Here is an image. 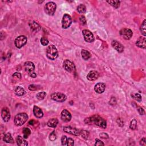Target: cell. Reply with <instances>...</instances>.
I'll return each mask as SVG.
<instances>
[{
    "label": "cell",
    "mask_w": 146,
    "mask_h": 146,
    "mask_svg": "<svg viewBox=\"0 0 146 146\" xmlns=\"http://www.w3.org/2000/svg\"><path fill=\"white\" fill-rule=\"evenodd\" d=\"M140 144L141 145H144V146L146 145V139L145 138H143V139H142V140H140Z\"/></svg>",
    "instance_id": "ee69618b"
},
{
    "label": "cell",
    "mask_w": 146,
    "mask_h": 146,
    "mask_svg": "<svg viewBox=\"0 0 146 146\" xmlns=\"http://www.w3.org/2000/svg\"><path fill=\"white\" fill-rule=\"evenodd\" d=\"M116 122H117V123L118 124V125L120 126V127H123V125H124V122L123 121V120L121 118H118L117 119V121H116Z\"/></svg>",
    "instance_id": "60d3db41"
},
{
    "label": "cell",
    "mask_w": 146,
    "mask_h": 146,
    "mask_svg": "<svg viewBox=\"0 0 146 146\" xmlns=\"http://www.w3.org/2000/svg\"><path fill=\"white\" fill-rule=\"evenodd\" d=\"M45 12L49 15H53L56 11L57 5L54 2H49L45 5Z\"/></svg>",
    "instance_id": "277c9868"
},
{
    "label": "cell",
    "mask_w": 146,
    "mask_h": 146,
    "mask_svg": "<svg viewBox=\"0 0 146 146\" xmlns=\"http://www.w3.org/2000/svg\"><path fill=\"white\" fill-rule=\"evenodd\" d=\"M13 77L17 79H20L21 78V74L20 73H15L13 75Z\"/></svg>",
    "instance_id": "ab89813d"
},
{
    "label": "cell",
    "mask_w": 146,
    "mask_h": 146,
    "mask_svg": "<svg viewBox=\"0 0 146 146\" xmlns=\"http://www.w3.org/2000/svg\"><path fill=\"white\" fill-rule=\"evenodd\" d=\"M79 20H80L81 22L82 23V24L83 25H85L86 23V18L83 15H82V16L80 17L79 18Z\"/></svg>",
    "instance_id": "f35d334b"
},
{
    "label": "cell",
    "mask_w": 146,
    "mask_h": 146,
    "mask_svg": "<svg viewBox=\"0 0 146 146\" xmlns=\"http://www.w3.org/2000/svg\"><path fill=\"white\" fill-rule=\"evenodd\" d=\"M105 144L103 143V142H102L101 140L97 139L95 140V146H98V145H104Z\"/></svg>",
    "instance_id": "74e56055"
},
{
    "label": "cell",
    "mask_w": 146,
    "mask_h": 146,
    "mask_svg": "<svg viewBox=\"0 0 146 146\" xmlns=\"http://www.w3.org/2000/svg\"><path fill=\"white\" fill-rule=\"evenodd\" d=\"M74 144V141L71 138H67V145L68 146H72Z\"/></svg>",
    "instance_id": "8d00e7d4"
},
{
    "label": "cell",
    "mask_w": 146,
    "mask_h": 146,
    "mask_svg": "<svg viewBox=\"0 0 146 146\" xmlns=\"http://www.w3.org/2000/svg\"><path fill=\"white\" fill-rule=\"evenodd\" d=\"M27 37L25 36H20L15 39L14 45L17 48L21 49L25 46L27 43Z\"/></svg>",
    "instance_id": "5b68a950"
},
{
    "label": "cell",
    "mask_w": 146,
    "mask_h": 146,
    "mask_svg": "<svg viewBox=\"0 0 146 146\" xmlns=\"http://www.w3.org/2000/svg\"><path fill=\"white\" fill-rule=\"evenodd\" d=\"M41 44L43 45V46H47L49 44V41L45 37H42L41 39Z\"/></svg>",
    "instance_id": "e575fe53"
},
{
    "label": "cell",
    "mask_w": 146,
    "mask_h": 146,
    "mask_svg": "<svg viewBox=\"0 0 146 146\" xmlns=\"http://www.w3.org/2000/svg\"><path fill=\"white\" fill-rule=\"evenodd\" d=\"M111 45L114 49H115L116 51L119 53H122L124 51V46L120 42H118L116 40H114L111 42Z\"/></svg>",
    "instance_id": "5bb4252c"
},
{
    "label": "cell",
    "mask_w": 146,
    "mask_h": 146,
    "mask_svg": "<svg viewBox=\"0 0 146 146\" xmlns=\"http://www.w3.org/2000/svg\"><path fill=\"white\" fill-rule=\"evenodd\" d=\"M106 89V85L103 83H98L95 86L94 90L98 94H102L105 91Z\"/></svg>",
    "instance_id": "ac0fdd59"
},
{
    "label": "cell",
    "mask_w": 146,
    "mask_h": 146,
    "mask_svg": "<svg viewBox=\"0 0 146 146\" xmlns=\"http://www.w3.org/2000/svg\"><path fill=\"white\" fill-rule=\"evenodd\" d=\"M46 96V93L45 92H41L37 94L36 98L38 100H42L45 99Z\"/></svg>",
    "instance_id": "f546056e"
},
{
    "label": "cell",
    "mask_w": 146,
    "mask_h": 146,
    "mask_svg": "<svg viewBox=\"0 0 146 146\" xmlns=\"http://www.w3.org/2000/svg\"><path fill=\"white\" fill-rule=\"evenodd\" d=\"M23 132V137L25 139H27V138L29 136V135L31 134V131L27 127H24L22 130Z\"/></svg>",
    "instance_id": "4316f807"
},
{
    "label": "cell",
    "mask_w": 146,
    "mask_h": 146,
    "mask_svg": "<svg viewBox=\"0 0 146 146\" xmlns=\"http://www.w3.org/2000/svg\"><path fill=\"white\" fill-rule=\"evenodd\" d=\"M61 119L65 122H68L71 119V114L67 110H63L61 112Z\"/></svg>",
    "instance_id": "4fadbf2b"
},
{
    "label": "cell",
    "mask_w": 146,
    "mask_h": 146,
    "mask_svg": "<svg viewBox=\"0 0 146 146\" xmlns=\"http://www.w3.org/2000/svg\"><path fill=\"white\" fill-rule=\"evenodd\" d=\"M63 67L66 71L69 73H73L75 70V67L74 63L68 59L64 61L63 63Z\"/></svg>",
    "instance_id": "ba28073f"
},
{
    "label": "cell",
    "mask_w": 146,
    "mask_h": 146,
    "mask_svg": "<svg viewBox=\"0 0 146 146\" xmlns=\"http://www.w3.org/2000/svg\"><path fill=\"white\" fill-rule=\"evenodd\" d=\"M33 114L34 115L36 116L37 118H41L43 117L44 113L40 108L38 106H34L33 108Z\"/></svg>",
    "instance_id": "d6986e66"
},
{
    "label": "cell",
    "mask_w": 146,
    "mask_h": 146,
    "mask_svg": "<svg viewBox=\"0 0 146 146\" xmlns=\"http://www.w3.org/2000/svg\"><path fill=\"white\" fill-rule=\"evenodd\" d=\"M30 28L31 30L34 32H37V31L40 30L41 29V26L35 21H33L32 22L30 23Z\"/></svg>",
    "instance_id": "44dd1931"
},
{
    "label": "cell",
    "mask_w": 146,
    "mask_h": 146,
    "mask_svg": "<svg viewBox=\"0 0 146 146\" xmlns=\"http://www.w3.org/2000/svg\"><path fill=\"white\" fill-rule=\"evenodd\" d=\"M98 77H99V74H98V71L95 70L90 71L87 75V79L90 81H94L97 80Z\"/></svg>",
    "instance_id": "2e32d148"
},
{
    "label": "cell",
    "mask_w": 146,
    "mask_h": 146,
    "mask_svg": "<svg viewBox=\"0 0 146 146\" xmlns=\"http://www.w3.org/2000/svg\"><path fill=\"white\" fill-rule=\"evenodd\" d=\"M28 116L27 114L24 113H20L15 115L14 118V123L17 126H21L25 123V122L28 121Z\"/></svg>",
    "instance_id": "3957f363"
},
{
    "label": "cell",
    "mask_w": 146,
    "mask_h": 146,
    "mask_svg": "<svg viewBox=\"0 0 146 146\" xmlns=\"http://www.w3.org/2000/svg\"><path fill=\"white\" fill-rule=\"evenodd\" d=\"M57 139V135L55 134V132L54 131H53L51 134L49 135V139L50 141L54 142Z\"/></svg>",
    "instance_id": "d6a6232c"
},
{
    "label": "cell",
    "mask_w": 146,
    "mask_h": 146,
    "mask_svg": "<svg viewBox=\"0 0 146 146\" xmlns=\"http://www.w3.org/2000/svg\"><path fill=\"white\" fill-rule=\"evenodd\" d=\"M51 99L58 102H63L67 99L66 95L61 92H54L51 95Z\"/></svg>",
    "instance_id": "8992f818"
},
{
    "label": "cell",
    "mask_w": 146,
    "mask_h": 146,
    "mask_svg": "<svg viewBox=\"0 0 146 146\" xmlns=\"http://www.w3.org/2000/svg\"><path fill=\"white\" fill-rule=\"evenodd\" d=\"M137 109H138V112H139V113L140 114V115H144V114H145L144 110H143V108H142L141 107H138Z\"/></svg>",
    "instance_id": "b9f144b4"
},
{
    "label": "cell",
    "mask_w": 146,
    "mask_h": 146,
    "mask_svg": "<svg viewBox=\"0 0 146 146\" xmlns=\"http://www.w3.org/2000/svg\"><path fill=\"white\" fill-rule=\"evenodd\" d=\"M29 76H30V77H32V78H36V76H37V74L34 73V72H33V73H29Z\"/></svg>",
    "instance_id": "f6af8a7d"
},
{
    "label": "cell",
    "mask_w": 146,
    "mask_h": 146,
    "mask_svg": "<svg viewBox=\"0 0 146 146\" xmlns=\"http://www.w3.org/2000/svg\"><path fill=\"white\" fill-rule=\"evenodd\" d=\"M82 34H83L85 41L89 42V43H91V42H93L94 41L95 38L93 34L90 30H86V29L83 30L82 31Z\"/></svg>",
    "instance_id": "30bf717a"
},
{
    "label": "cell",
    "mask_w": 146,
    "mask_h": 146,
    "mask_svg": "<svg viewBox=\"0 0 146 146\" xmlns=\"http://www.w3.org/2000/svg\"><path fill=\"white\" fill-rule=\"evenodd\" d=\"M29 89L31 90V91H34V90H36L37 89V87L34 84H31V85L29 86Z\"/></svg>",
    "instance_id": "7bdbcfd3"
},
{
    "label": "cell",
    "mask_w": 146,
    "mask_h": 146,
    "mask_svg": "<svg viewBox=\"0 0 146 146\" xmlns=\"http://www.w3.org/2000/svg\"><path fill=\"white\" fill-rule=\"evenodd\" d=\"M120 34L121 36L127 40L131 39V37L133 35V33L131 30H130L129 29L127 28H124L122 29V30L120 31Z\"/></svg>",
    "instance_id": "8fae6325"
},
{
    "label": "cell",
    "mask_w": 146,
    "mask_h": 146,
    "mask_svg": "<svg viewBox=\"0 0 146 146\" xmlns=\"http://www.w3.org/2000/svg\"><path fill=\"white\" fill-rule=\"evenodd\" d=\"M67 138L66 136L63 135L62 136V138H61V143L63 145H67Z\"/></svg>",
    "instance_id": "d590c367"
},
{
    "label": "cell",
    "mask_w": 146,
    "mask_h": 146,
    "mask_svg": "<svg viewBox=\"0 0 146 146\" xmlns=\"http://www.w3.org/2000/svg\"><path fill=\"white\" fill-rule=\"evenodd\" d=\"M107 2L115 9H118L120 6L121 1H107Z\"/></svg>",
    "instance_id": "83f0119b"
},
{
    "label": "cell",
    "mask_w": 146,
    "mask_h": 146,
    "mask_svg": "<svg viewBox=\"0 0 146 146\" xmlns=\"http://www.w3.org/2000/svg\"><path fill=\"white\" fill-rule=\"evenodd\" d=\"M1 116L5 122H7L10 119V113L8 108L4 107L1 111Z\"/></svg>",
    "instance_id": "7c38bea8"
},
{
    "label": "cell",
    "mask_w": 146,
    "mask_h": 146,
    "mask_svg": "<svg viewBox=\"0 0 146 146\" xmlns=\"http://www.w3.org/2000/svg\"><path fill=\"white\" fill-rule=\"evenodd\" d=\"M63 131L66 133L74 135V136H79L81 135V131L71 126H66L63 128Z\"/></svg>",
    "instance_id": "9c48e42d"
},
{
    "label": "cell",
    "mask_w": 146,
    "mask_h": 146,
    "mask_svg": "<svg viewBox=\"0 0 146 146\" xmlns=\"http://www.w3.org/2000/svg\"><path fill=\"white\" fill-rule=\"evenodd\" d=\"M15 94L18 97H22L26 94V91L22 87H21V86H18L15 89Z\"/></svg>",
    "instance_id": "cb8c5ba5"
},
{
    "label": "cell",
    "mask_w": 146,
    "mask_h": 146,
    "mask_svg": "<svg viewBox=\"0 0 146 146\" xmlns=\"http://www.w3.org/2000/svg\"><path fill=\"white\" fill-rule=\"evenodd\" d=\"M58 124V120L57 118H52L48 121L47 125L52 128H55Z\"/></svg>",
    "instance_id": "7402d4cb"
},
{
    "label": "cell",
    "mask_w": 146,
    "mask_h": 146,
    "mask_svg": "<svg viewBox=\"0 0 146 146\" xmlns=\"http://www.w3.org/2000/svg\"><path fill=\"white\" fill-rule=\"evenodd\" d=\"M106 136H108V135L105 133H102L101 134H100V136H101V138H104V139H105V138H108L107 137H106Z\"/></svg>",
    "instance_id": "bcb514c9"
},
{
    "label": "cell",
    "mask_w": 146,
    "mask_h": 146,
    "mask_svg": "<svg viewBox=\"0 0 146 146\" xmlns=\"http://www.w3.org/2000/svg\"><path fill=\"white\" fill-rule=\"evenodd\" d=\"M34 122H35V121H34V120H31L30 122H29V124H30V125H34Z\"/></svg>",
    "instance_id": "7dc6e473"
},
{
    "label": "cell",
    "mask_w": 146,
    "mask_h": 146,
    "mask_svg": "<svg viewBox=\"0 0 146 146\" xmlns=\"http://www.w3.org/2000/svg\"><path fill=\"white\" fill-rule=\"evenodd\" d=\"M3 140L6 143H13L14 142V139L10 133H7L5 134L3 137Z\"/></svg>",
    "instance_id": "603a6c76"
},
{
    "label": "cell",
    "mask_w": 146,
    "mask_h": 146,
    "mask_svg": "<svg viewBox=\"0 0 146 146\" xmlns=\"http://www.w3.org/2000/svg\"><path fill=\"white\" fill-rule=\"evenodd\" d=\"M81 135H82V136L83 138V139L86 140L88 139V138H89V132L88 131H84V130H83V131H81Z\"/></svg>",
    "instance_id": "836d02e7"
},
{
    "label": "cell",
    "mask_w": 146,
    "mask_h": 146,
    "mask_svg": "<svg viewBox=\"0 0 146 146\" xmlns=\"http://www.w3.org/2000/svg\"><path fill=\"white\" fill-rule=\"evenodd\" d=\"M77 10L79 13H81V14H84V13H85L86 12V7L85 6V5H84L83 4L79 5L77 7Z\"/></svg>",
    "instance_id": "f1b7e54d"
},
{
    "label": "cell",
    "mask_w": 146,
    "mask_h": 146,
    "mask_svg": "<svg viewBox=\"0 0 146 146\" xmlns=\"http://www.w3.org/2000/svg\"><path fill=\"white\" fill-rule=\"evenodd\" d=\"M84 123L90 125H95L102 128L107 127V123L104 119L98 115H95L91 117L86 118Z\"/></svg>",
    "instance_id": "6da1fadb"
},
{
    "label": "cell",
    "mask_w": 146,
    "mask_h": 146,
    "mask_svg": "<svg viewBox=\"0 0 146 146\" xmlns=\"http://www.w3.org/2000/svg\"><path fill=\"white\" fill-rule=\"evenodd\" d=\"M72 23V18L68 14H65L62 20V27L63 29H67Z\"/></svg>",
    "instance_id": "52a82bcc"
},
{
    "label": "cell",
    "mask_w": 146,
    "mask_h": 146,
    "mask_svg": "<svg viewBox=\"0 0 146 146\" xmlns=\"http://www.w3.org/2000/svg\"><path fill=\"white\" fill-rule=\"evenodd\" d=\"M46 56L50 60H55L58 58V50L54 45H51L47 47L46 49Z\"/></svg>",
    "instance_id": "7a4b0ae2"
},
{
    "label": "cell",
    "mask_w": 146,
    "mask_h": 146,
    "mask_svg": "<svg viewBox=\"0 0 146 146\" xmlns=\"http://www.w3.org/2000/svg\"><path fill=\"white\" fill-rule=\"evenodd\" d=\"M145 41L146 39L144 37H140L136 41V45L138 47H140V48L145 49L146 47Z\"/></svg>",
    "instance_id": "e0dca14e"
},
{
    "label": "cell",
    "mask_w": 146,
    "mask_h": 146,
    "mask_svg": "<svg viewBox=\"0 0 146 146\" xmlns=\"http://www.w3.org/2000/svg\"><path fill=\"white\" fill-rule=\"evenodd\" d=\"M131 95H132V98L135 100H137V101L139 102H140L142 101V96L140 95V94L138 93H134L132 94Z\"/></svg>",
    "instance_id": "4dcf8cb0"
},
{
    "label": "cell",
    "mask_w": 146,
    "mask_h": 146,
    "mask_svg": "<svg viewBox=\"0 0 146 146\" xmlns=\"http://www.w3.org/2000/svg\"><path fill=\"white\" fill-rule=\"evenodd\" d=\"M140 31H141V33L142 35L145 37L146 36V20H145L143 21V22H142L141 26H140Z\"/></svg>",
    "instance_id": "484cf974"
},
{
    "label": "cell",
    "mask_w": 146,
    "mask_h": 146,
    "mask_svg": "<svg viewBox=\"0 0 146 146\" xmlns=\"http://www.w3.org/2000/svg\"><path fill=\"white\" fill-rule=\"evenodd\" d=\"M137 126V122L135 119H133L130 123V129H131L132 130H134L136 129Z\"/></svg>",
    "instance_id": "1f68e13d"
},
{
    "label": "cell",
    "mask_w": 146,
    "mask_h": 146,
    "mask_svg": "<svg viewBox=\"0 0 146 146\" xmlns=\"http://www.w3.org/2000/svg\"><path fill=\"white\" fill-rule=\"evenodd\" d=\"M25 68L26 72H28V74L34 72V70H35V66L34 64L30 61H28L25 63Z\"/></svg>",
    "instance_id": "9a60e30c"
},
{
    "label": "cell",
    "mask_w": 146,
    "mask_h": 146,
    "mask_svg": "<svg viewBox=\"0 0 146 146\" xmlns=\"http://www.w3.org/2000/svg\"><path fill=\"white\" fill-rule=\"evenodd\" d=\"M16 142L17 144L20 146H26L28 145V143L26 142L24 138L21 136H18L16 138Z\"/></svg>",
    "instance_id": "ffe728a7"
},
{
    "label": "cell",
    "mask_w": 146,
    "mask_h": 146,
    "mask_svg": "<svg viewBox=\"0 0 146 146\" xmlns=\"http://www.w3.org/2000/svg\"><path fill=\"white\" fill-rule=\"evenodd\" d=\"M82 57L84 60H88L91 57V55L90 52L86 50H82L81 51Z\"/></svg>",
    "instance_id": "d4e9b609"
}]
</instances>
